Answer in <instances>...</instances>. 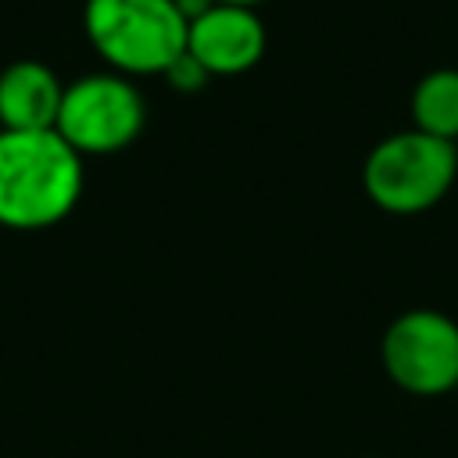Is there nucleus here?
Here are the masks:
<instances>
[{"label": "nucleus", "instance_id": "nucleus-1", "mask_svg": "<svg viewBox=\"0 0 458 458\" xmlns=\"http://www.w3.org/2000/svg\"><path fill=\"white\" fill-rule=\"evenodd\" d=\"M82 154L57 129H0V225L36 233L64 222L82 197Z\"/></svg>", "mask_w": 458, "mask_h": 458}, {"label": "nucleus", "instance_id": "nucleus-2", "mask_svg": "<svg viewBox=\"0 0 458 458\" xmlns=\"http://www.w3.org/2000/svg\"><path fill=\"white\" fill-rule=\"evenodd\" d=\"M186 18L175 0H86L82 29L97 57L129 79L165 75L186 50Z\"/></svg>", "mask_w": 458, "mask_h": 458}, {"label": "nucleus", "instance_id": "nucleus-3", "mask_svg": "<svg viewBox=\"0 0 458 458\" xmlns=\"http://www.w3.org/2000/svg\"><path fill=\"white\" fill-rule=\"evenodd\" d=\"M454 179V143L437 140L415 125L383 136L361 165L365 197L390 215H422L437 208L451 193Z\"/></svg>", "mask_w": 458, "mask_h": 458}, {"label": "nucleus", "instance_id": "nucleus-4", "mask_svg": "<svg viewBox=\"0 0 458 458\" xmlns=\"http://www.w3.org/2000/svg\"><path fill=\"white\" fill-rule=\"evenodd\" d=\"M143 125H147V100L140 86L129 75L107 68L64 86L54 129L82 157H104L136 143Z\"/></svg>", "mask_w": 458, "mask_h": 458}, {"label": "nucleus", "instance_id": "nucleus-5", "mask_svg": "<svg viewBox=\"0 0 458 458\" xmlns=\"http://www.w3.org/2000/svg\"><path fill=\"white\" fill-rule=\"evenodd\" d=\"M379 354L386 376L415 397H440L458 386V322L444 311H401L386 326Z\"/></svg>", "mask_w": 458, "mask_h": 458}, {"label": "nucleus", "instance_id": "nucleus-6", "mask_svg": "<svg viewBox=\"0 0 458 458\" xmlns=\"http://www.w3.org/2000/svg\"><path fill=\"white\" fill-rule=\"evenodd\" d=\"M265 21L254 7L211 4L186 25V54L211 75H243L265 57Z\"/></svg>", "mask_w": 458, "mask_h": 458}, {"label": "nucleus", "instance_id": "nucleus-7", "mask_svg": "<svg viewBox=\"0 0 458 458\" xmlns=\"http://www.w3.org/2000/svg\"><path fill=\"white\" fill-rule=\"evenodd\" d=\"M64 82L43 61L21 57L0 72V129H54Z\"/></svg>", "mask_w": 458, "mask_h": 458}, {"label": "nucleus", "instance_id": "nucleus-8", "mask_svg": "<svg viewBox=\"0 0 458 458\" xmlns=\"http://www.w3.org/2000/svg\"><path fill=\"white\" fill-rule=\"evenodd\" d=\"M411 125L458 143V68H433L411 89Z\"/></svg>", "mask_w": 458, "mask_h": 458}, {"label": "nucleus", "instance_id": "nucleus-9", "mask_svg": "<svg viewBox=\"0 0 458 458\" xmlns=\"http://www.w3.org/2000/svg\"><path fill=\"white\" fill-rule=\"evenodd\" d=\"M161 79H165L172 89H179V93H197V89H204V86H208V79H211V75H208V72H204V68H200L186 50H182V54L168 64V72H165Z\"/></svg>", "mask_w": 458, "mask_h": 458}, {"label": "nucleus", "instance_id": "nucleus-10", "mask_svg": "<svg viewBox=\"0 0 458 458\" xmlns=\"http://www.w3.org/2000/svg\"><path fill=\"white\" fill-rule=\"evenodd\" d=\"M211 4H215V0H175V7L182 11V18H186V21H190V18H197V14H204Z\"/></svg>", "mask_w": 458, "mask_h": 458}, {"label": "nucleus", "instance_id": "nucleus-11", "mask_svg": "<svg viewBox=\"0 0 458 458\" xmlns=\"http://www.w3.org/2000/svg\"><path fill=\"white\" fill-rule=\"evenodd\" d=\"M215 4H233V7H254L258 11L265 0H215Z\"/></svg>", "mask_w": 458, "mask_h": 458}, {"label": "nucleus", "instance_id": "nucleus-12", "mask_svg": "<svg viewBox=\"0 0 458 458\" xmlns=\"http://www.w3.org/2000/svg\"><path fill=\"white\" fill-rule=\"evenodd\" d=\"M454 154H458V143H454Z\"/></svg>", "mask_w": 458, "mask_h": 458}]
</instances>
